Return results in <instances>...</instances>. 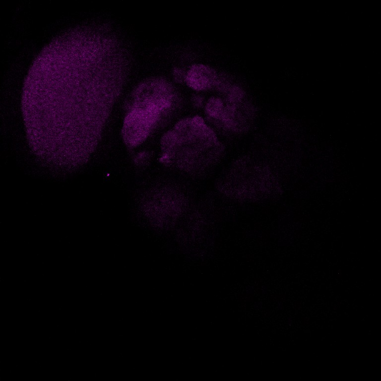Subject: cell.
Masks as SVG:
<instances>
[{"label": "cell", "instance_id": "cell-5", "mask_svg": "<svg viewBox=\"0 0 381 381\" xmlns=\"http://www.w3.org/2000/svg\"><path fill=\"white\" fill-rule=\"evenodd\" d=\"M224 104L222 100L218 97H211L205 106L206 114L210 119H219L223 111Z\"/></svg>", "mask_w": 381, "mask_h": 381}, {"label": "cell", "instance_id": "cell-6", "mask_svg": "<svg viewBox=\"0 0 381 381\" xmlns=\"http://www.w3.org/2000/svg\"><path fill=\"white\" fill-rule=\"evenodd\" d=\"M173 72L174 78H175L176 80L179 82L185 81L186 73L183 70L179 68H176Z\"/></svg>", "mask_w": 381, "mask_h": 381}, {"label": "cell", "instance_id": "cell-4", "mask_svg": "<svg viewBox=\"0 0 381 381\" xmlns=\"http://www.w3.org/2000/svg\"><path fill=\"white\" fill-rule=\"evenodd\" d=\"M218 77L215 70L201 64L192 65L186 72L185 82L195 91H204L214 87Z\"/></svg>", "mask_w": 381, "mask_h": 381}, {"label": "cell", "instance_id": "cell-1", "mask_svg": "<svg viewBox=\"0 0 381 381\" xmlns=\"http://www.w3.org/2000/svg\"><path fill=\"white\" fill-rule=\"evenodd\" d=\"M89 25L70 28L37 55L25 79L26 123L55 140L79 142L101 134L114 100L103 51L107 40Z\"/></svg>", "mask_w": 381, "mask_h": 381}, {"label": "cell", "instance_id": "cell-7", "mask_svg": "<svg viewBox=\"0 0 381 381\" xmlns=\"http://www.w3.org/2000/svg\"><path fill=\"white\" fill-rule=\"evenodd\" d=\"M193 103L198 107H199L203 104V99L199 96H195L193 99Z\"/></svg>", "mask_w": 381, "mask_h": 381}, {"label": "cell", "instance_id": "cell-3", "mask_svg": "<svg viewBox=\"0 0 381 381\" xmlns=\"http://www.w3.org/2000/svg\"><path fill=\"white\" fill-rule=\"evenodd\" d=\"M167 110L161 106L151 104L129 106L122 131L127 146L133 148L142 143L157 126L163 113Z\"/></svg>", "mask_w": 381, "mask_h": 381}, {"label": "cell", "instance_id": "cell-2", "mask_svg": "<svg viewBox=\"0 0 381 381\" xmlns=\"http://www.w3.org/2000/svg\"><path fill=\"white\" fill-rule=\"evenodd\" d=\"M163 163L190 171L218 156L222 147L214 131L202 118L178 122L161 140Z\"/></svg>", "mask_w": 381, "mask_h": 381}]
</instances>
